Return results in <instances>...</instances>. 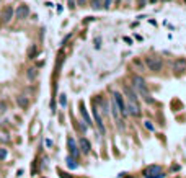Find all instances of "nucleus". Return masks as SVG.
Listing matches in <instances>:
<instances>
[{"mask_svg":"<svg viewBox=\"0 0 186 178\" xmlns=\"http://www.w3.org/2000/svg\"><path fill=\"white\" fill-rule=\"evenodd\" d=\"M80 113H82V116H83V119H85V124H87V126H91V119H90L88 113H87V110H85L83 103L80 105Z\"/></svg>","mask_w":186,"mask_h":178,"instance_id":"obj_15","label":"nucleus"},{"mask_svg":"<svg viewBox=\"0 0 186 178\" xmlns=\"http://www.w3.org/2000/svg\"><path fill=\"white\" fill-rule=\"evenodd\" d=\"M145 66L149 67V70L159 72V70H162V67H163V61H162V57H159V56H149V57H145Z\"/></svg>","mask_w":186,"mask_h":178,"instance_id":"obj_2","label":"nucleus"},{"mask_svg":"<svg viewBox=\"0 0 186 178\" xmlns=\"http://www.w3.org/2000/svg\"><path fill=\"white\" fill-rule=\"evenodd\" d=\"M36 77H38V70L34 67H31V69H28V70H26V78L28 80H34Z\"/></svg>","mask_w":186,"mask_h":178,"instance_id":"obj_16","label":"nucleus"},{"mask_svg":"<svg viewBox=\"0 0 186 178\" xmlns=\"http://www.w3.org/2000/svg\"><path fill=\"white\" fill-rule=\"evenodd\" d=\"M66 163H67V167L70 168V170H75L78 167V163H77V159L75 157H72V155H69L67 159H66Z\"/></svg>","mask_w":186,"mask_h":178,"instance_id":"obj_14","label":"nucleus"},{"mask_svg":"<svg viewBox=\"0 0 186 178\" xmlns=\"http://www.w3.org/2000/svg\"><path fill=\"white\" fill-rule=\"evenodd\" d=\"M16 103H18V106L21 108V110H25V108H28V105H30V100H28L26 96H23V95H18L16 96Z\"/></svg>","mask_w":186,"mask_h":178,"instance_id":"obj_13","label":"nucleus"},{"mask_svg":"<svg viewBox=\"0 0 186 178\" xmlns=\"http://www.w3.org/2000/svg\"><path fill=\"white\" fill-rule=\"evenodd\" d=\"M144 126H145V129H149V131H154L155 128H154V124H152V121H144Z\"/></svg>","mask_w":186,"mask_h":178,"instance_id":"obj_19","label":"nucleus"},{"mask_svg":"<svg viewBox=\"0 0 186 178\" xmlns=\"http://www.w3.org/2000/svg\"><path fill=\"white\" fill-rule=\"evenodd\" d=\"M61 178H70V176H69L67 173H62V172H61Z\"/></svg>","mask_w":186,"mask_h":178,"instance_id":"obj_25","label":"nucleus"},{"mask_svg":"<svg viewBox=\"0 0 186 178\" xmlns=\"http://www.w3.org/2000/svg\"><path fill=\"white\" fill-rule=\"evenodd\" d=\"M69 8H75V0H69Z\"/></svg>","mask_w":186,"mask_h":178,"instance_id":"obj_24","label":"nucleus"},{"mask_svg":"<svg viewBox=\"0 0 186 178\" xmlns=\"http://www.w3.org/2000/svg\"><path fill=\"white\" fill-rule=\"evenodd\" d=\"M123 90H124V93H126V96H127V100H132V101H137V91L134 90V88H131L129 85H124L123 87Z\"/></svg>","mask_w":186,"mask_h":178,"instance_id":"obj_12","label":"nucleus"},{"mask_svg":"<svg viewBox=\"0 0 186 178\" xmlns=\"http://www.w3.org/2000/svg\"><path fill=\"white\" fill-rule=\"evenodd\" d=\"M91 7L95 8V10H100V8H101V2H100V0H93V2H91Z\"/></svg>","mask_w":186,"mask_h":178,"instance_id":"obj_20","label":"nucleus"},{"mask_svg":"<svg viewBox=\"0 0 186 178\" xmlns=\"http://www.w3.org/2000/svg\"><path fill=\"white\" fill-rule=\"evenodd\" d=\"M59 103H61V106H66V105H67V96L64 95V93L59 96Z\"/></svg>","mask_w":186,"mask_h":178,"instance_id":"obj_21","label":"nucleus"},{"mask_svg":"<svg viewBox=\"0 0 186 178\" xmlns=\"http://www.w3.org/2000/svg\"><path fill=\"white\" fill-rule=\"evenodd\" d=\"M144 176L145 178H163L165 173H163V168L160 165H150L144 170Z\"/></svg>","mask_w":186,"mask_h":178,"instance_id":"obj_3","label":"nucleus"},{"mask_svg":"<svg viewBox=\"0 0 186 178\" xmlns=\"http://www.w3.org/2000/svg\"><path fill=\"white\" fill-rule=\"evenodd\" d=\"M36 53H38V48L33 44L31 48L28 49V57H30V59H34V56H36Z\"/></svg>","mask_w":186,"mask_h":178,"instance_id":"obj_17","label":"nucleus"},{"mask_svg":"<svg viewBox=\"0 0 186 178\" xmlns=\"http://www.w3.org/2000/svg\"><path fill=\"white\" fill-rule=\"evenodd\" d=\"M7 157H8V150L3 149V147H0V160H5Z\"/></svg>","mask_w":186,"mask_h":178,"instance_id":"obj_18","label":"nucleus"},{"mask_svg":"<svg viewBox=\"0 0 186 178\" xmlns=\"http://www.w3.org/2000/svg\"><path fill=\"white\" fill-rule=\"evenodd\" d=\"M67 147H69V154H70L72 157L77 159L80 155V149L77 146V142H75L74 137H67Z\"/></svg>","mask_w":186,"mask_h":178,"instance_id":"obj_7","label":"nucleus"},{"mask_svg":"<svg viewBox=\"0 0 186 178\" xmlns=\"http://www.w3.org/2000/svg\"><path fill=\"white\" fill-rule=\"evenodd\" d=\"M13 16H15V8L11 5H7L2 10V13H0V20H2V23H10Z\"/></svg>","mask_w":186,"mask_h":178,"instance_id":"obj_6","label":"nucleus"},{"mask_svg":"<svg viewBox=\"0 0 186 178\" xmlns=\"http://www.w3.org/2000/svg\"><path fill=\"white\" fill-rule=\"evenodd\" d=\"M78 149H80L83 154H90V150H91L90 141L87 139V137H80V139H78Z\"/></svg>","mask_w":186,"mask_h":178,"instance_id":"obj_11","label":"nucleus"},{"mask_svg":"<svg viewBox=\"0 0 186 178\" xmlns=\"http://www.w3.org/2000/svg\"><path fill=\"white\" fill-rule=\"evenodd\" d=\"M93 118L96 119V126H98V129H100V133L104 134V124H103V119H101V114H100V110H98L96 103H95V106H93Z\"/></svg>","mask_w":186,"mask_h":178,"instance_id":"obj_9","label":"nucleus"},{"mask_svg":"<svg viewBox=\"0 0 186 178\" xmlns=\"http://www.w3.org/2000/svg\"><path fill=\"white\" fill-rule=\"evenodd\" d=\"M113 101L116 103V106H118L119 113L123 114V116H127V106H126V101H124L123 95H121L119 91H113Z\"/></svg>","mask_w":186,"mask_h":178,"instance_id":"obj_4","label":"nucleus"},{"mask_svg":"<svg viewBox=\"0 0 186 178\" xmlns=\"http://www.w3.org/2000/svg\"><path fill=\"white\" fill-rule=\"evenodd\" d=\"M173 70H175L176 74H181L186 70V59H183V57H178V59L175 61V64H173Z\"/></svg>","mask_w":186,"mask_h":178,"instance_id":"obj_10","label":"nucleus"},{"mask_svg":"<svg viewBox=\"0 0 186 178\" xmlns=\"http://www.w3.org/2000/svg\"><path fill=\"white\" fill-rule=\"evenodd\" d=\"M126 106H127V114H132V116H139V114H141V106H139L137 101L127 100Z\"/></svg>","mask_w":186,"mask_h":178,"instance_id":"obj_8","label":"nucleus"},{"mask_svg":"<svg viewBox=\"0 0 186 178\" xmlns=\"http://www.w3.org/2000/svg\"><path fill=\"white\" fill-rule=\"evenodd\" d=\"M77 2H78V5H83V3H85V0H77Z\"/></svg>","mask_w":186,"mask_h":178,"instance_id":"obj_26","label":"nucleus"},{"mask_svg":"<svg viewBox=\"0 0 186 178\" xmlns=\"http://www.w3.org/2000/svg\"><path fill=\"white\" fill-rule=\"evenodd\" d=\"M113 3V0H104V8H109Z\"/></svg>","mask_w":186,"mask_h":178,"instance_id":"obj_23","label":"nucleus"},{"mask_svg":"<svg viewBox=\"0 0 186 178\" xmlns=\"http://www.w3.org/2000/svg\"><path fill=\"white\" fill-rule=\"evenodd\" d=\"M132 88L137 91V95H141V96H142L145 103H154V101H155V98L149 93L145 80H144L141 75H134V77H132Z\"/></svg>","mask_w":186,"mask_h":178,"instance_id":"obj_1","label":"nucleus"},{"mask_svg":"<svg viewBox=\"0 0 186 178\" xmlns=\"http://www.w3.org/2000/svg\"><path fill=\"white\" fill-rule=\"evenodd\" d=\"M28 16H30V7H28L26 3L18 5L16 10H15V18L16 20H25V18H28Z\"/></svg>","mask_w":186,"mask_h":178,"instance_id":"obj_5","label":"nucleus"},{"mask_svg":"<svg viewBox=\"0 0 186 178\" xmlns=\"http://www.w3.org/2000/svg\"><path fill=\"white\" fill-rule=\"evenodd\" d=\"M5 111H7V103H5V101H0V114H3Z\"/></svg>","mask_w":186,"mask_h":178,"instance_id":"obj_22","label":"nucleus"}]
</instances>
